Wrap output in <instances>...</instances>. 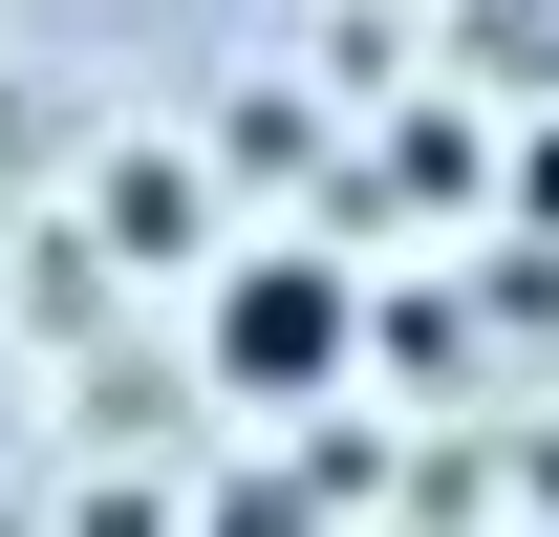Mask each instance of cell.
Returning a JSON list of instances; mask_svg holds the SVG:
<instances>
[{
    "mask_svg": "<svg viewBox=\"0 0 559 537\" xmlns=\"http://www.w3.org/2000/svg\"><path fill=\"white\" fill-rule=\"evenodd\" d=\"M194 344H215V387H237V408H323V387L366 366V301H345V259H323V237H259V259L215 279Z\"/></svg>",
    "mask_w": 559,
    "mask_h": 537,
    "instance_id": "1",
    "label": "cell"
},
{
    "mask_svg": "<svg viewBox=\"0 0 559 537\" xmlns=\"http://www.w3.org/2000/svg\"><path fill=\"white\" fill-rule=\"evenodd\" d=\"M108 237H130V259H194V172H173V151H108Z\"/></svg>",
    "mask_w": 559,
    "mask_h": 537,
    "instance_id": "2",
    "label": "cell"
}]
</instances>
